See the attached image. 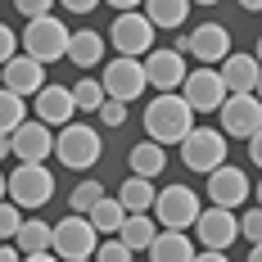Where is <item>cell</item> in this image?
Instances as JSON below:
<instances>
[{"instance_id":"1","label":"cell","mask_w":262,"mask_h":262,"mask_svg":"<svg viewBox=\"0 0 262 262\" xmlns=\"http://www.w3.org/2000/svg\"><path fill=\"white\" fill-rule=\"evenodd\" d=\"M190 131H194V113L185 108L181 95H154V100L145 104V136L154 140L158 149L181 145Z\"/></svg>"},{"instance_id":"2","label":"cell","mask_w":262,"mask_h":262,"mask_svg":"<svg viewBox=\"0 0 262 262\" xmlns=\"http://www.w3.org/2000/svg\"><path fill=\"white\" fill-rule=\"evenodd\" d=\"M5 199L18 212H36L54 199V177L50 167H32V163H18L14 177H5Z\"/></svg>"},{"instance_id":"3","label":"cell","mask_w":262,"mask_h":262,"mask_svg":"<svg viewBox=\"0 0 262 262\" xmlns=\"http://www.w3.org/2000/svg\"><path fill=\"white\" fill-rule=\"evenodd\" d=\"M100 154H104V140H100V131L86 127V122H68V127H59V136H54V158L63 167H73V172L95 167Z\"/></svg>"},{"instance_id":"4","label":"cell","mask_w":262,"mask_h":262,"mask_svg":"<svg viewBox=\"0 0 262 262\" xmlns=\"http://www.w3.org/2000/svg\"><path fill=\"white\" fill-rule=\"evenodd\" d=\"M95 244H100V235L91 231V222L86 217H59L50 226V253L59 262H91V253H95Z\"/></svg>"},{"instance_id":"5","label":"cell","mask_w":262,"mask_h":262,"mask_svg":"<svg viewBox=\"0 0 262 262\" xmlns=\"http://www.w3.org/2000/svg\"><path fill=\"white\" fill-rule=\"evenodd\" d=\"M154 212H158V222L154 226H163V231H181L185 235V226H194V217L204 212V204H199V194L190 190V185H163V190H154Z\"/></svg>"},{"instance_id":"6","label":"cell","mask_w":262,"mask_h":262,"mask_svg":"<svg viewBox=\"0 0 262 262\" xmlns=\"http://www.w3.org/2000/svg\"><path fill=\"white\" fill-rule=\"evenodd\" d=\"M226 154H231V140H226L217 127H194L181 140V163L190 167V172H199V177L217 172V167L226 163Z\"/></svg>"},{"instance_id":"7","label":"cell","mask_w":262,"mask_h":262,"mask_svg":"<svg viewBox=\"0 0 262 262\" xmlns=\"http://www.w3.org/2000/svg\"><path fill=\"white\" fill-rule=\"evenodd\" d=\"M68 32L73 27H63L59 18H36V23H27L23 32H18V41H23V54L32 59V63H54V59H63V50H68Z\"/></svg>"},{"instance_id":"8","label":"cell","mask_w":262,"mask_h":262,"mask_svg":"<svg viewBox=\"0 0 262 262\" xmlns=\"http://www.w3.org/2000/svg\"><path fill=\"white\" fill-rule=\"evenodd\" d=\"M172 50L181 54V59H185V54H194L204 68H217V63L231 54V32H226L222 23H199L194 32H181Z\"/></svg>"},{"instance_id":"9","label":"cell","mask_w":262,"mask_h":262,"mask_svg":"<svg viewBox=\"0 0 262 262\" xmlns=\"http://www.w3.org/2000/svg\"><path fill=\"white\" fill-rule=\"evenodd\" d=\"M100 91H104V100H113V104H131V100H140L149 86H145V73H140V59H108L104 73H100Z\"/></svg>"},{"instance_id":"10","label":"cell","mask_w":262,"mask_h":262,"mask_svg":"<svg viewBox=\"0 0 262 262\" xmlns=\"http://www.w3.org/2000/svg\"><path fill=\"white\" fill-rule=\"evenodd\" d=\"M249 194H253V177H249L244 167L222 163L217 172H208V199H212V208L239 212L244 204H249Z\"/></svg>"},{"instance_id":"11","label":"cell","mask_w":262,"mask_h":262,"mask_svg":"<svg viewBox=\"0 0 262 262\" xmlns=\"http://www.w3.org/2000/svg\"><path fill=\"white\" fill-rule=\"evenodd\" d=\"M108 41H113L118 59H145V54L158 46V32L140 18V9H136V14H118V18H113Z\"/></svg>"},{"instance_id":"12","label":"cell","mask_w":262,"mask_h":262,"mask_svg":"<svg viewBox=\"0 0 262 262\" xmlns=\"http://www.w3.org/2000/svg\"><path fill=\"white\" fill-rule=\"evenodd\" d=\"M140 73H145V86H154L158 95H177L190 68H185V59L172 46H154V50L140 59Z\"/></svg>"},{"instance_id":"13","label":"cell","mask_w":262,"mask_h":262,"mask_svg":"<svg viewBox=\"0 0 262 262\" xmlns=\"http://www.w3.org/2000/svg\"><path fill=\"white\" fill-rule=\"evenodd\" d=\"M217 118H222V136H231V140H253L262 131V104L258 95H226L222 108H217Z\"/></svg>"},{"instance_id":"14","label":"cell","mask_w":262,"mask_h":262,"mask_svg":"<svg viewBox=\"0 0 262 262\" xmlns=\"http://www.w3.org/2000/svg\"><path fill=\"white\" fill-rule=\"evenodd\" d=\"M177 95L185 100L190 113H217L222 100H226V86H222V77H217V68H190Z\"/></svg>"},{"instance_id":"15","label":"cell","mask_w":262,"mask_h":262,"mask_svg":"<svg viewBox=\"0 0 262 262\" xmlns=\"http://www.w3.org/2000/svg\"><path fill=\"white\" fill-rule=\"evenodd\" d=\"M32 122H41V127H50V131H59V127H68L73 118H77V108H73V95H68V86H59V81H46L36 95H32Z\"/></svg>"},{"instance_id":"16","label":"cell","mask_w":262,"mask_h":262,"mask_svg":"<svg viewBox=\"0 0 262 262\" xmlns=\"http://www.w3.org/2000/svg\"><path fill=\"white\" fill-rule=\"evenodd\" d=\"M50 149H54V131L41 127V122H32V118L9 136V154L18 158V163H32V167H46Z\"/></svg>"},{"instance_id":"17","label":"cell","mask_w":262,"mask_h":262,"mask_svg":"<svg viewBox=\"0 0 262 262\" xmlns=\"http://www.w3.org/2000/svg\"><path fill=\"white\" fill-rule=\"evenodd\" d=\"M217 77L226 86V95H258V81H262V68H258V54H226L217 63Z\"/></svg>"},{"instance_id":"18","label":"cell","mask_w":262,"mask_h":262,"mask_svg":"<svg viewBox=\"0 0 262 262\" xmlns=\"http://www.w3.org/2000/svg\"><path fill=\"white\" fill-rule=\"evenodd\" d=\"M194 235H199V244H204L208 253H226V249L239 239V231H235V212L204 208L199 217H194Z\"/></svg>"},{"instance_id":"19","label":"cell","mask_w":262,"mask_h":262,"mask_svg":"<svg viewBox=\"0 0 262 262\" xmlns=\"http://www.w3.org/2000/svg\"><path fill=\"white\" fill-rule=\"evenodd\" d=\"M0 77H5V86H0V91H9V95L27 100V95H36V91L46 86V68H41V63H32L27 54H14V59L0 68Z\"/></svg>"},{"instance_id":"20","label":"cell","mask_w":262,"mask_h":262,"mask_svg":"<svg viewBox=\"0 0 262 262\" xmlns=\"http://www.w3.org/2000/svg\"><path fill=\"white\" fill-rule=\"evenodd\" d=\"M63 59H68L73 68H100V63H104V36L91 32V27L68 32V50H63Z\"/></svg>"},{"instance_id":"21","label":"cell","mask_w":262,"mask_h":262,"mask_svg":"<svg viewBox=\"0 0 262 262\" xmlns=\"http://www.w3.org/2000/svg\"><path fill=\"white\" fill-rule=\"evenodd\" d=\"M14 253H18V258L50 253V222H46V217H23V226L14 231Z\"/></svg>"},{"instance_id":"22","label":"cell","mask_w":262,"mask_h":262,"mask_svg":"<svg viewBox=\"0 0 262 262\" xmlns=\"http://www.w3.org/2000/svg\"><path fill=\"white\" fill-rule=\"evenodd\" d=\"M140 18L154 27V32H177L190 18V0H149L140 9Z\"/></svg>"},{"instance_id":"23","label":"cell","mask_w":262,"mask_h":262,"mask_svg":"<svg viewBox=\"0 0 262 262\" xmlns=\"http://www.w3.org/2000/svg\"><path fill=\"white\" fill-rule=\"evenodd\" d=\"M145 253H149V262H194V244L181 231H158Z\"/></svg>"},{"instance_id":"24","label":"cell","mask_w":262,"mask_h":262,"mask_svg":"<svg viewBox=\"0 0 262 262\" xmlns=\"http://www.w3.org/2000/svg\"><path fill=\"white\" fill-rule=\"evenodd\" d=\"M131 177H140V181H154V177H163V167H167V149H158L154 140H140V145H131Z\"/></svg>"},{"instance_id":"25","label":"cell","mask_w":262,"mask_h":262,"mask_svg":"<svg viewBox=\"0 0 262 262\" xmlns=\"http://www.w3.org/2000/svg\"><path fill=\"white\" fill-rule=\"evenodd\" d=\"M118 208L127 212V217H140V212L154 208V181H140V177H127V181L118 185Z\"/></svg>"},{"instance_id":"26","label":"cell","mask_w":262,"mask_h":262,"mask_svg":"<svg viewBox=\"0 0 262 262\" xmlns=\"http://www.w3.org/2000/svg\"><path fill=\"white\" fill-rule=\"evenodd\" d=\"M154 235H158L154 217H149V212H140V217H127V222H122V231H118L113 239H118L127 253H140V249H149V244H154Z\"/></svg>"},{"instance_id":"27","label":"cell","mask_w":262,"mask_h":262,"mask_svg":"<svg viewBox=\"0 0 262 262\" xmlns=\"http://www.w3.org/2000/svg\"><path fill=\"white\" fill-rule=\"evenodd\" d=\"M86 222H91V231H95V235H118V231H122V222H127V212L118 208V199H100V204H95V208L86 212Z\"/></svg>"},{"instance_id":"28","label":"cell","mask_w":262,"mask_h":262,"mask_svg":"<svg viewBox=\"0 0 262 262\" xmlns=\"http://www.w3.org/2000/svg\"><path fill=\"white\" fill-rule=\"evenodd\" d=\"M100 199H104V185L95 181V177H86V181L73 185V194H68V212H73V217H86Z\"/></svg>"},{"instance_id":"29","label":"cell","mask_w":262,"mask_h":262,"mask_svg":"<svg viewBox=\"0 0 262 262\" xmlns=\"http://www.w3.org/2000/svg\"><path fill=\"white\" fill-rule=\"evenodd\" d=\"M23 122H27V100L9 95V91H0V136H14Z\"/></svg>"},{"instance_id":"30","label":"cell","mask_w":262,"mask_h":262,"mask_svg":"<svg viewBox=\"0 0 262 262\" xmlns=\"http://www.w3.org/2000/svg\"><path fill=\"white\" fill-rule=\"evenodd\" d=\"M68 95H73V108H81V113H100V104H104V91L95 77H81L77 86H68Z\"/></svg>"},{"instance_id":"31","label":"cell","mask_w":262,"mask_h":262,"mask_svg":"<svg viewBox=\"0 0 262 262\" xmlns=\"http://www.w3.org/2000/svg\"><path fill=\"white\" fill-rule=\"evenodd\" d=\"M235 231H239V239H249V249H258V239H262V212L258 208H244V217H235Z\"/></svg>"},{"instance_id":"32","label":"cell","mask_w":262,"mask_h":262,"mask_svg":"<svg viewBox=\"0 0 262 262\" xmlns=\"http://www.w3.org/2000/svg\"><path fill=\"white\" fill-rule=\"evenodd\" d=\"M18 226H23V212L14 208L9 199H0V244H5V239H14Z\"/></svg>"},{"instance_id":"33","label":"cell","mask_w":262,"mask_h":262,"mask_svg":"<svg viewBox=\"0 0 262 262\" xmlns=\"http://www.w3.org/2000/svg\"><path fill=\"white\" fill-rule=\"evenodd\" d=\"M91 262H131V253L122 249V244H118V239H104V244H95Z\"/></svg>"},{"instance_id":"34","label":"cell","mask_w":262,"mask_h":262,"mask_svg":"<svg viewBox=\"0 0 262 262\" xmlns=\"http://www.w3.org/2000/svg\"><path fill=\"white\" fill-rule=\"evenodd\" d=\"M14 9L23 14L27 23H36V18H54V5H50V0H18Z\"/></svg>"},{"instance_id":"35","label":"cell","mask_w":262,"mask_h":262,"mask_svg":"<svg viewBox=\"0 0 262 262\" xmlns=\"http://www.w3.org/2000/svg\"><path fill=\"white\" fill-rule=\"evenodd\" d=\"M14 54H18V32H14L9 23H0V68H5Z\"/></svg>"},{"instance_id":"36","label":"cell","mask_w":262,"mask_h":262,"mask_svg":"<svg viewBox=\"0 0 262 262\" xmlns=\"http://www.w3.org/2000/svg\"><path fill=\"white\" fill-rule=\"evenodd\" d=\"M100 122H104V127H122V122H127V104L104 100V104H100Z\"/></svg>"},{"instance_id":"37","label":"cell","mask_w":262,"mask_h":262,"mask_svg":"<svg viewBox=\"0 0 262 262\" xmlns=\"http://www.w3.org/2000/svg\"><path fill=\"white\" fill-rule=\"evenodd\" d=\"M63 14H73V18H91V14H95V0H63Z\"/></svg>"},{"instance_id":"38","label":"cell","mask_w":262,"mask_h":262,"mask_svg":"<svg viewBox=\"0 0 262 262\" xmlns=\"http://www.w3.org/2000/svg\"><path fill=\"white\" fill-rule=\"evenodd\" d=\"M249 163H253V167L262 163V136H253V140H249Z\"/></svg>"},{"instance_id":"39","label":"cell","mask_w":262,"mask_h":262,"mask_svg":"<svg viewBox=\"0 0 262 262\" xmlns=\"http://www.w3.org/2000/svg\"><path fill=\"white\" fill-rule=\"evenodd\" d=\"M194 262H231V258H226V253H208V249H204V253H194Z\"/></svg>"},{"instance_id":"40","label":"cell","mask_w":262,"mask_h":262,"mask_svg":"<svg viewBox=\"0 0 262 262\" xmlns=\"http://www.w3.org/2000/svg\"><path fill=\"white\" fill-rule=\"evenodd\" d=\"M113 14H136V0H113Z\"/></svg>"},{"instance_id":"41","label":"cell","mask_w":262,"mask_h":262,"mask_svg":"<svg viewBox=\"0 0 262 262\" xmlns=\"http://www.w3.org/2000/svg\"><path fill=\"white\" fill-rule=\"evenodd\" d=\"M0 262H23V258H18L14 249H5V244H0Z\"/></svg>"},{"instance_id":"42","label":"cell","mask_w":262,"mask_h":262,"mask_svg":"<svg viewBox=\"0 0 262 262\" xmlns=\"http://www.w3.org/2000/svg\"><path fill=\"white\" fill-rule=\"evenodd\" d=\"M23 262H59L54 253H36V258H23Z\"/></svg>"},{"instance_id":"43","label":"cell","mask_w":262,"mask_h":262,"mask_svg":"<svg viewBox=\"0 0 262 262\" xmlns=\"http://www.w3.org/2000/svg\"><path fill=\"white\" fill-rule=\"evenodd\" d=\"M0 158H9V136H0Z\"/></svg>"},{"instance_id":"44","label":"cell","mask_w":262,"mask_h":262,"mask_svg":"<svg viewBox=\"0 0 262 262\" xmlns=\"http://www.w3.org/2000/svg\"><path fill=\"white\" fill-rule=\"evenodd\" d=\"M249 262H262V249H249Z\"/></svg>"},{"instance_id":"45","label":"cell","mask_w":262,"mask_h":262,"mask_svg":"<svg viewBox=\"0 0 262 262\" xmlns=\"http://www.w3.org/2000/svg\"><path fill=\"white\" fill-rule=\"evenodd\" d=\"M0 199H5V172H0Z\"/></svg>"}]
</instances>
